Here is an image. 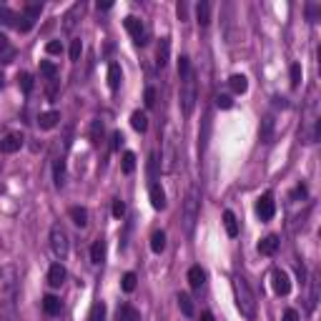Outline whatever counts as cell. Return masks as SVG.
<instances>
[{
  "instance_id": "obj_1",
  "label": "cell",
  "mask_w": 321,
  "mask_h": 321,
  "mask_svg": "<svg viewBox=\"0 0 321 321\" xmlns=\"http://www.w3.org/2000/svg\"><path fill=\"white\" fill-rule=\"evenodd\" d=\"M0 321H18V271L0 268Z\"/></svg>"
},
{
  "instance_id": "obj_2",
  "label": "cell",
  "mask_w": 321,
  "mask_h": 321,
  "mask_svg": "<svg viewBox=\"0 0 321 321\" xmlns=\"http://www.w3.org/2000/svg\"><path fill=\"white\" fill-rule=\"evenodd\" d=\"M231 286H233V299H236V306H238L241 316L254 319L256 316V296H254V291L249 286V281L241 276V273H233Z\"/></svg>"
},
{
  "instance_id": "obj_3",
  "label": "cell",
  "mask_w": 321,
  "mask_h": 321,
  "mask_svg": "<svg viewBox=\"0 0 321 321\" xmlns=\"http://www.w3.org/2000/svg\"><path fill=\"white\" fill-rule=\"evenodd\" d=\"M198 214H201V191H198V186H191L188 193H186V198H183V214H181L186 233H193Z\"/></svg>"
},
{
  "instance_id": "obj_4",
  "label": "cell",
  "mask_w": 321,
  "mask_h": 321,
  "mask_svg": "<svg viewBox=\"0 0 321 321\" xmlns=\"http://www.w3.org/2000/svg\"><path fill=\"white\" fill-rule=\"evenodd\" d=\"M196 96H198V88H196V75H193V70H191V73L181 80V110H183V115H191V113H193Z\"/></svg>"
},
{
  "instance_id": "obj_5",
  "label": "cell",
  "mask_w": 321,
  "mask_h": 321,
  "mask_svg": "<svg viewBox=\"0 0 321 321\" xmlns=\"http://www.w3.org/2000/svg\"><path fill=\"white\" fill-rule=\"evenodd\" d=\"M51 249L58 259H65L68 256V249H70V238H68V231L63 223H53L51 228Z\"/></svg>"
},
{
  "instance_id": "obj_6",
  "label": "cell",
  "mask_w": 321,
  "mask_h": 321,
  "mask_svg": "<svg viewBox=\"0 0 321 321\" xmlns=\"http://www.w3.org/2000/svg\"><path fill=\"white\" fill-rule=\"evenodd\" d=\"M271 284H273V291H276L278 296H289V291H291V278H289V273H286L284 268H273V271H271Z\"/></svg>"
},
{
  "instance_id": "obj_7",
  "label": "cell",
  "mask_w": 321,
  "mask_h": 321,
  "mask_svg": "<svg viewBox=\"0 0 321 321\" xmlns=\"http://www.w3.org/2000/svg\"><path fill=\"white\" fill-rule=\"evenodd\" d=\"M123 25H126V30L131 33V38L136 40L138 46H143V43H146V30H143V23H141L136 15H128V18L123 20Z\"/></svg>"
},
{
  "instance_id": "obj_8",
  "label": "cell",
  "mask_w": 321,
  "mask_h": 321,
  "mask_svg": "<svg viewBox=\"0 0 321 321\" xmlns=\"http://www.w3.org/2000/svg\"><path fill=\"white\" fill-rule=\"evenodd\" d=\"M256 214L261 216V221H268V218H273V214H276V204H273V196H271V193H264V196L259 198Z\"/></svg>"
},
{
  "instance_id": "obj_9",
  "label": "cell",
  "mask_w": 321,
  "mask_h": 321,
  "mask_svg": "<svg viewBox=\"0 0 321 321\" xmlns=\"http://www.w3.org/2000/svg\"><path fill=\"white\" fill-rule=\"evenodd\" d=\"M173 168H176V141L168 133V138H166V156H163V171L173 173Z\"/></svg>"
},
{
  "instance_id": "obj_10",
  "label": "cell",
  "mask_w": 321,
  "mask_h": 321,
  "mask_svg": "<svg viewBox=\"0 0 321 321\" xmlns=\"http://www.w3.org/2000/svg\"><path fill=\"white\" fill-rule=\"evenodd\" d=\"M148 196H151V206L156 209V211H160V209H166V193H163V188H160V183H151L148 186Z\"/></svg>"
},
{
  "instance_id": "obj_11",
  "label": "cell",
  "mask_w": 321,
  "mask_h": 321,
  "mask_svg": "<svg viewBox=\"0 0 321 321\" xmlns=\"http://www.w3.org/2000/svg\"><path fill=\"white\" fill-rule=\"evenodd\" d=\"M20 146H23V133H8L0 141V151L3 153H15V151H20Z\"/></svg>"
},
{
  "instance_id": "obj_12",
  "label": "cell",
  "mask_w": 321,
  "mask_h": 321,
  "mask_svg": "<svg viewBox=\"0 0 321 321\" xmlns=\"http://www.w3.org/2000/svg\"><path fill=\"white\" fill-rule=\"evenodd\" d=\"M115 321H141V314L131 304H120L118 311H115Z\"/></svg>"
},
{
  "instance_id": "obj_13",
  "label": "cell",
  "mask_w": 321,
  "mask_h": 321,
  "mask_svg": "<svg viewBox=\"0 0 321 321\" xmlns=\"http://www.w3.org/2000/svg\"><path fill=\"white\" fill-rule=\"evenodd\" d=\"M58 120H60V113H58V110H46V113H40L38 126L43 128V131H51V128L58 126Z\"/></svg>"
},
{
  "instance_id": "obj_14",
  "label": "cell",
  "mask_w": 321,
  "mask_h": 321,
  "mask_svg": "<svg viewBox=\"0 0 321 321\" xmlns=\"http://www.w3.org/2000/svg\"><path fill=\"white\" fill-rule=\"evenodd\" d=\"M120 80H123V70H120L118 63H110V65H108V88H110V91H118V88H120Z\"/></svg>"
},
{
  "instance_id": "obj_15",
  "label": "cell",
  "mask_w": 321,
  "mask_h": 321,
  "mask_svg": "<svg viewBox=\"0 0 321 321\" xmlns=\"http://www.w3.org/2000/svg\"><path fill=\"white\" fill-rule=\"evenodd\" d=\"M204 281H206V271L201 268V266H191L188 268V284H191V289H201V286H204Z\"/></svg>"
},
{
  "instance_id": "obj_16",
  "label": "cell",
  "mask_w": 321,
  "mask_h": 321,
  "mask_svg": "<svg viewBox=\"0 0 321 321\" xmlns=\"http://www.w3.org/2000/svg\"><path fill=\"white\" fill-rule=\"evenodd\" d=\"M65 281V268H63V264H53L51 268H48V284L51 286H60Z\"/></svg>"
},
{
  "instance_id": "obj_17",
  "label": "cell",
  "mask_w": 321,
  "mask_h": 321,
  "mask_svg": "<svg viewBox=\"0 0 321 321\" xmlns=\"http://www.w3.org/2000/svg\"><path fill=\"white\" fill-rule=\"evenodd\" d=\"M259 251L264 254V256H273L276 251H278V236H266L264 241H261V244H259Z\"/></svg>"
},
{
  "instance_id": "obj_18",
  "label": "cell",
  "mask_w": 321,
  "mask_h": 321,
  "mask_svg": "<svg viewBox=\"0 0 321 321\" xmlns=\"http://www.w3.org/2000/svg\"><path fill=\"white\" fill-rule=\"evenodd\" d=\"M80 13H83V3H75V5L65 13V23H63V28H65L68 33L75 28V23H78V15H80Z\"/></svg>"
},
{
  "instance_id": "obj_19",
  "label": "cell",
  "mask_w": 321,
  "mask_h": 321,
  "mask_svg": "<svg viewBox=\"0 0 321 321\" xmlns=\"http://www.w3.org/2000/svg\"><path fill=\"white\" fill-rule=\"evenodd\" d=\"M53 181H55V188L65 186V160L63 158H55V163H53Z\"/></svg>"
},
{
  "instance_id": "obj_20",
  "label": "cell",
  "mask_w": 321,
  "mask_h": 321,
  "mask_svg": "<svg viewBox=\"0 0 321 321\" xmlns=\"http://www.w3.org/2000/svg\"><path fill=\"white\" fill-rule=\"evenodd\" d=\"M196 18H198V25H209L211 23V3L201 0V3L196 5Z\"/></svg>"
},
{
  "instance_id": "obj_21",
  "label": "cell",
  "mask_w": 321,
  "mask_h": 321,
  "mask_svg": "<svg viewBox=\"0 0 321 321\" xmlns=\"http://www.w3.org/2000/svg\"><path fill=\"white\" fill-rule=\"evenodd\" d=\"M168 55H171V40L168 38H160V46H158V68H166L168 63Z\"/></svg>"
},
{
  "instance_id": "obj_22",
  "label": "cell",
  "mask_w": 321,
  "mask_h": 321,
  "mask_svg": "<svg viewBox=\"0 0 321 321\" xmlns=\"http://www.w3.org/2000/svg\"><path fill=\"white\" fill-rule=\"evenodd\" d=\"M228 83H231L233 93H246L249 91V80H246V75H241V73H233L228 78Z\"/></svg>"
},
{
  "instance_id": "obj_23",
  "label": "cell",
  "mask_w": 321,
  "mask_h": 321,
  "mask_svg": "<svg viewBox=\"0 0 321 321\" xmlns=\"http://www.w3.org/2000/svg\"><path fill=\"white\" fill-rule=\"evenodd\" d=\"M68 214H70V218H73V223H75V226H80V228L88 226V211H86L83 206H73Z\"/></svg>"
},
{
  "instance_id": "obj_24",
  "label": "cell",
  "mask_w": 321,
  "mask_h": 321,
  "mask_svg": "<svg viewBox=\"0 0 321 321\" xmlns=\"http://www.w3.org/2000/svg\"><path fill=\"white\" fill-rule=\"evenodd\" d=\"M273 126H276V123H273L271 115H266V118L261 120V141H264V143H271V141H273Z\"/></svg>"
},
{
  "instance_id": "obj_25",
  "label": "cell",
  "mask_w": 321,
  "mask_h": 321,
  "mask_svg": "<svg viewBox=\"0 0 321 321\" xmlns=\"http://www.w3.org/2000/svg\"><path fill=\"white\" fill-rule=\"evenodd\" d=\"M163 249H166V233L163 231H153V236H151V251L160 254Z\"/></svg>"
},
{
  "instance_id": "obj_26",
  "label": "cell",
  "mask_w": 321,
  "mask_h": 321,
  "mask_svg": "<svg viewBox=\"0 0 321 321\" xmlns=\"http://www.w3.org/2000/svg\"><path fill=\"white\" fill-rule=\"evenodd\" d=\"M223 226L228 236H238V221L233 216V211H223Z\"/></svg>"
},
{
  "instance_id": "obj_27",
  "label": "cell",
  "mask_w": 321,
  "mask_h": 321,
  "mask_svg": "<svg viewBox=\"0 0 321 321\" xmlns=\"http://www.w3.org/2000/svg\"><path fill=\"white\" fill-rule=\"evenodd\" d=\"M43 309H46V314H51V316L60 314V299L53 296V294H48V296L43 299Z\"/></svg>"
},
{
  "instance_id": "obj_28",
  "label": "cell",
  "mask_w": 321,
  "mask_h": 321,
  "mask_svg": "<svg viewBox=\"0 0 321 321\" xmlns=\"http://www.w3.org/2000/svg\"><path fill=\"white\" fill-rule=\"evenodd\" d=\"M106 259V244L98 238V241H93V246H91V261L93 264H101Z\"/></svg>"
},
{
  "instance_id": "obj_29",
  "label": "cell",
  "mask_w": 321,
  "mask_h": 321,
  "mask_svg": "<svg viewBox=\"0 0 321 321\" xmlns=\"http://www.w3.org/2000/svg\"><path fill=\"white\" fill-rule=\"evenodd\" d=\"M131 126H133L138 133H146V128H148V118H146V113L136 110V113L131 115Z\"/></svg>"
},
{
  "instance_id": "obj_30",
  "label": "cell",
  "mask_w": 321,
  "mask_h": 321,
  "mask_svg": "<svg viewBox=\"0 0 321 321\" xmlns=\"http://www.w3.org/2000/svg\"><path fill=\"white\" fill-rule=\"evenodd\" d=\"M178 306H181L183 316H193V299L188 294H178Z\"/></svg>"
},
{
  "instance_id": "obj_31",
  "label": "cell",
  "mask_w": 321,
  "mask_h": 321,
  "mask_svg": "<svg viewBox=\"0 0 321 321\" xmlns=\"http://www.w3.org/2000/svg\"><path fill=\"white\" fill-rule=\"evenodd\" d=\"M88 321H106V304H103V301L93 304V309H91V314H88Z\"/></svg>"
},
{
  "instance_id": "obj_32",
  "label": "cell",
  "mask_w": 321,
  "mask_h": 321,
  "mask_svg": "<svg viewBox=\"0 0 321 321\" xmlns=\"http://www.w3.org/2000/svg\"><path fill=\"white\" fill-rule=\"evenodd\" d=\"M101 138H103V120H101V118H96L93 123H91V141H93V143H98Z\"/></svg>"
},
{
  "instance_id": "obj_33",
  "label": "cell",
  "mask_w": 321,
  "mask_h": 321,
  "mask_svg": "<svg viewBox=\"0 0 321 321\" xmlns=\"http://www.w3.org/2000/svg\"><path fill=\"white\" fill-rule=\"evenodd\" d=\"M311 294H309V309L314 311V306H316V301H319V278L316 276H311Z\"/></svg>"
},
{
  "instance_id": "obj_34",
  "label": "cell",
  "mask_w": 321,
  "mask_h": 321,
  "mask_svg": "<svg viewBox=\"0 0 321 321\" xmlns=\"http://www.w3.org/2000/svg\"><path fill=\"white\" fill-rule=\"evenodd\" d=\"M18 86L23 88V93L33 91V75L30 73H18Z\"/></svg>"
},
{
  "instance_id": "obj_35",
  "label": "cell",
  "mask_w": 321,
  "mask_h": 321,
  "mask_svg": "<svg viewBox=\"0 0 321 321\" xmlns=\"http://www.w3.org/2000/svg\"><path fill=\"white\" fill-rule=\"evenodd\" d=\"M136 281H138V278H136V273H131V271H128V273L123 276V281H120V286H123V291H126V294H131V291L136 289Z\"/></svg>"
},
{
  "instance_id": "obj_36",
  "label": "cell",
  "mask_w": 321,
  "mask_h": 321,
  "mask_svg": "<svg viewBox=\"0 0 321 321\" xmlns=\"http://www.w3.org/2000/svg\"><path fill=\"white\" fill-rule=\"evenodd\" d=\"M40 73H43L46 78H51V80H53L58 70H55V65H53L51 60H40Z\"/></svg>"
},
{
  "instance_id": "obj_37",
  "label": "cell",
  "mask_w": 321,
  "mask_h": 321,
  "mask_svg": "<svg viewBox=\"0 0 321 321\" xmlns=\"http://www.w3.org/2000/svg\"><path fill=\"white\" fill-rule=\"evenodd\" d=\"M133 168H136V156L128 151L123 153V173H133Z\"/></svg>"
},
{
  "instance_id": "obj_38",
  "label": "cell",
  "mask_w": 321,
  "mask_h": 321,
  "mask_svg": "<svg viewBox=\"0 0 321 321\" xmlns=\"http://www.w3.org/2000/svg\"><path fill=\"white\" fill-rule=\"evenodd\" d=\"M80 53H83V43H80V38H75L70 43V60H80Z\"/></svg>"
},
{
  "instance_id": "obj_39",
  "label": "cell",
  "mask_w": 321,
  "mask_h": 321,
  "mask_svg": "<svg viewBox=\"0 0 321 321\" xmlns=\"http://www.w3.org/2000/svg\"><path fill=\"white\" fill-rule=\"evenodd\" d=\"M40 10H43V5L33 3V5H28V8H25V15H23V18H28V20H33V23H35V18H40Z\"/></svg>"
},
{
  "instance_id": "obj_40",
  "label": "cell",
  "mask_w": 321,
  "mask_h": 321,
  "mask_svg": "<svg viewBox=\"0 0 321 321\" xmlns=\"http://www.w3.org/2000/svg\"><path fill=\"white\" fill-rule=\"evenodd\" d=\"M0 53H5V63H10V58H13V48H10V43H8V38H5V35H0Z\"/></svg>"
},
{
  "instance_id": "obj_41",
  "label": "cell",
  "mask_w": 321,
  "mask_h": 321,
  "mask_svg": "<svg viewBox=\"0 0 321 321\" xmlns=\"http://www.w3.org/2000/svg\"><path fill=\"white\" fill-rule=\"evenodd\" d=\"M188 73H191V63H188V58H186V55H181V60H178V78L183 80Z\"/></svg>"
},
{
  "instance_id": "obj_42",
  "label": "cell",
  "mask_w": 321,
  "mask_h": 321,
  "mask_svg": "<svg viewBox=\"0 0 321 321\" xmlns=\"http://www.w3.org/2000/svg\"><path fill=\"white\" fill-rule=\"evenodd\" d=\"M299 83H301V65L294 63V65H291V86L299 88Z\"/></svg>"
},
{
  "instance_id": "obj_43",
  "label": "cell",
  "mask_w": 321,
  "mask_h": 321,
  "mask_svg": "<svg viewBox=\"0 0 321 321\" xmlns=\"http://www.w3.org/2000/svg\"><path fill=\"white\" fill-rule=\"evenodd\" d=\"M123 214H126V204H123L120 198H115V201H113V216H115V218H120Z\"/></svg>"
},
{
  "instance_id": "obj_44",
  "label": "cell",
  "mask_w": 321,
  "mask_h": 321,
  "mask_svg": "<svg viewBox=\"0 0 321 321\" xmlns=\"http://www.w3.org/2000/svg\"><path fill=\"white\" fill-rule=\"evenodd\" d=\"M216 106L223 108V110H228V108L233 106V101H231V96H218V98H216Z\"/></svg>"
},
{
  "instance_id": "obj_45",
  "label": "cell",
  "mask_w": 321,
  "mask_h": 321,
  "mask_svg": "<svg viewBox=\"0 0 321 321\" xmlns=\"http://www.w3.org/2000/svg\"><path fill=\"white\" fill-rule=\"evenodd\" d=\"M46 51H48L51 55H58V53H63V46L58 43V40H51V43L46 46Z\"/></svg>"
},
{
  "instance_id": "obj_46",
  "label": "cell",
  "mask_w": 321,
  "mask_h": 321,
  "mask_svg": "<svg viewBox=\"0 0 321 321\" xmlns=\"http://www.w3.org/2000/svg\"><path fill=\"white\" fill-rule=\"evenodd\" d=\"M146 106H148V108L156 106V91H153V88H146Z\"/></svg>"
},
{
  "instance_id": "obj_47",
  "label": "cell",
  "mask_w": 321,
  "mask_h": 321,
  "mask_svg": "<svg viewBox=\"0 0 321 321\" xmlns=\"http://www.w3.org/2000/svg\"><path fill=\"white\" fill-rule=\"evenodd\" d=\"M284 321H299V311L296 309H286L284 311Z\"/></svg>"
},
{
  "instance_id": "obj_48",
  "label": "cell",
  "mask_w": 321,
  "mask_h": 321,
  "mask_svg": "<svg viewBox=\"0 0 321 321\" xmlns=\"http://www.w3.org/2000/svg\"><path fill=\"white\" fill-rule=\"evenodd\" d=\"M156 168H158V160H156V156H151V160H148V171H151V178H156Z\"/></svg>"
},
{
  "instance_id": "obj_49",
  "label": "cell",
  "mask_w": 321,
  "mask_h": 321,
  "mask_svg": "<svg viewBox=\"0 0 321 321\" xmlns=\"http://www.w3.org/2000/svg\"><path fill=\"white\" fill-rule=\"evenodd\" d=\"M178 18H181V20L188 18V8H186V3H178Z\"/></svg>"
},
{
  "instance_id": "obj_50",
  "label": "cell",
  "mask_w": 321,
  "mask_h": 321,
  "mask_svg": "<svg viewBox=\"0 0 321 321\" xmlns=\"http://www.w3.org/2000/svg\"><path fill=\"white\" fill-rule=\"evenodd\" d=\"M120 141H123V136H120V133H113V151L120 148Z\"/></svg>"
},
{
  "instance_id": "obj_51",
  "label": "cell",
  "mask_w": 321,
  "mask_h": 321,
  "mask_svg": "<svg viewBox=\"0 0 321 321\" xmlns=\"http://www.w3.org/2000/svg\"><path fill=\"white\" fill-rule=\"evenodd\" d=\"M98 10H110V3H98Z\"/></svg>"
},
{
  "instance_id": "obj_52",
  "label": "cell",
  "mask_w": 321,
  "mask_h": 321,
  "mask_svg": "<svg viewBox=\"0 0 321 321\" xmlns=\"http://www.w3.org/2000/svg\"><path fill=\"white\" fill-rule=\"evenodd\" d=\"M201 321H214V316H211V314H204V316H201Z\"/></svg>"
}]
</instances>
